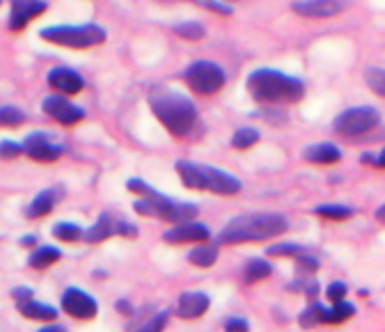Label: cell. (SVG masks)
Wrapping results in <instances>:
<instances>
[{"label": "cell", "mask_w": 385, "mask_h": 332, "mask_svg": "<svg viewBox=\"0 0 385 332\" xmlns=\"http://www.w3.org/2000/svg\"><path fill=\"white\" fill-rule=\"evenodd\" d=\"M246 87L250 92V97L255 101L262 103H296L305 97V82L296 78L283 74L278 69H255L246 80Z\"/></svg>", "instance_id": "6da1fadb"}, {"label": "cell", "mask_w": 385, "mask_h": 332, "mask_svg": "<svg viewBox=\"0 0 385 332\" xmlns=\"http://www.w3.org/2000/svg\"><path fill=\"white\" fill-rule=\"evenodd\" d=\"M149 106H152V112L156 115V119H159L176 138L186 136L197 122L195 103L189 97H184L181 92L156 90L149 95Z\"/></svg>", "instance_id": "7a4b0ae2"}, {"label": "cell", "mask_w": 385, "mask_h": 332, "mask_svg": "<svg viewBox=\"0 0 385 332\" xmlns=\"http://www.w3.org/2000/svg\"><path fill=\"white\" fill-rule=\"evenodd\" d=\"M287 232V218L280 213H243L227 223L218 243H250L275 238Z\"/></svg>", "instance_id": "3957f363"}, {"label": "cell", "mask_w": 385, "mask_h": 332, "mask_svg": "<svg viewBox=\"0 0 385 332\" xmlns=\"http://www.w3.org/2000/svg\"><path fill=\"white\" fill-rule=\"evenodd\" d=\"M41 39L51 44L67 46V48H90L106 41L108 33L99 23H83V26H46L39 33Z\"/></svg>", "instance_id": "277c9868"}, {"label": "cell", "mask_w": 385, "mask_h": 332, "mask_svg": "<svg viewBox=\"0 0 385 332\" xmlns=\"http://www.w3.org/2000/svg\"><path fill=\"white\" fill-rule=\"evenodd\" d=\"M184 80L193 92L197 95H216L225 87V69L221 65H216L211 60H195L193 65L186 67Z\"/></svg>", "instance_id": "5b68a950"}, {"label": "cell", "mask_w": 385, "mask_h": 332, "mask_svg": "<svg viewBox=\"0 0 385 332\" xmlns=\"http://www.w3.org/2000/svg\"><path fill=\"white\" fill-rule=\"evenodd\" d=\"M381 124V112L374 106H356L339 112L332 122V129L342 136H362Z\"/></svg>", "instance_id": "8992f818"}, {"label": "cell", "mask_w": 385, "mask_h": 332, "mask_svg": "<svg viewBox=\"0 0 385 332\" xmlns=\"http://www.w3.org/2000/svg\"><path fill=\"white\" fill-rule=\"evenodd\" d=\"M351 7V0H296L291 9L305 18H330Z\"/></svg>", "instance_id": "52a82bcc"}, {"label": "cell", "mask_w": 385, "mask_h": 332, "mask_svg": "<svg viewBox=\"0 0 385 332\" xmlns=\"http://www.w3.org/2000/svg\"><path fill=\"white\" fill-rule=\"evenodd\" d=\"M115 234H122V236H135V227H131L127 220H122V218L112 215V213H101L99 220L90 227L85 232V241L90 243H99V241H106L108 236H115Z\"/></svg>", "instance_id": "ba28073f"}, {"label": "cell", "mask_w": 385, "mask_h": 332, "mask_svg": "<svg viewBox=\"0 0 385 332\" xmlns=\"http://www.w3.org/2000/svg\"><path fill=\"white\" fill-rule=\"evenodd\" d=\"M46 7H48L46 0H9L7 28L12 30V33H19V30H23L33 18L44 14Z\"/></svg>", "instance_id": "9c48e42d"}, {"label": "cell", "mask_w": 385, "mask_h": 332, "mask_svg": "<svg viewBox=\"0 0 385 332\" xmlns=\"http://www.w3.org/2000/svg\"><path fill=\"white\" fill-rule=\"evenodd\" d=\"M41 108H44V112L48 117H53L56 122L65 124V127H69V124H76V122H80L83 117H85V110H83L80 106H76V103H71L62 95L46 97L44 103H41Z\"/></svg>", "instance_id": "30bf717a"}, {"label": "cell", "mask_w": 385, "mask_h": 332, "mask_svg": "<svg viewBox=\"0 0 385 332\" xmlns=\"http://www.w3.org/2000/svg\"><path fill=\"white\" fill-rule=\"evenodd\" d=\"M21 149H23V154H28L33 161H39V163L58 161L62 156V151H65L60 144L51 142L46 133H33V136H28L26 142L21 144Z\"/></svg>", "instance_id": "8fae6325"}, {"label": "cell", "mask_w": 385, "mask_h": 332, "mask_svg": "<svg viewBox=\"0 0 385 332\" xmlns=\"http://www.w3.org/2000/svg\"><path fill=\"white\" fill-rule=\"evenodd\" d=\"M62 309L76 318H92V316H97L99 307H97V300L88 296L83 289L71 287L62 294Z\"/></svg>", "instance_id": "7c38bea8"}, {"label": "cell", "mask_w": 385, "mask_h": 332, "mask_svg": "<svg viewBox=\"0 0 385 332\" xmlns=\"http://www.w3.org/2000/svg\"><path fill=\"white\" fill-rule=\"evenodd\" d=\"M46 80L56 92H60V95H78V92L85 87L83 76L69 67H53L48 71Z\"/></svg>", "instance_id": "4fadbf2b"}, {"label": "cell", "mask_w": 385, "mask_h": 332, "mask_svg": "<svg viewBox=\"0 0 385 332\" xmlns=\"http://www.w3.org/2000/svg\"><path fill=\"white\" fill-rule=\"evenodd\" d=\"M202 172H204L206 191H213L218 195H234V193L241 191V181L232 174H227L223 170H216V168H211V165H202Z\"/></svg>", "instance_id": "5bb4252c"}, {"label": "cell", "mask_w": 385, "mask_h": 332, "mask_svg": "<svg viewBox=\"0 0 385 332\" xmlns=\"http://www.w3.org/2000/svg\"><path fill=\"white\" fill-rule=\"evenodd\" d=\"M168 243H191V241H206L209 230L202 223H181L163 234Z\"/></svg>", "instance_id": "9a60e30c"}, {"label": "cell", "mask_w": 385, "mask_h": 332, "mask_svg": "<svg viewBox=\"0 0 385 332\" xmlns=\"http://www.w3.org/2000/svg\"><path fill=\"white\" fill-rule=\"evenodd\" d=\"M209 309V296L202 291H186L179 298V316L181 318H197Z\"/></svg>", "instance_id": "2e32d148"}, {"label": "cell", "mask_w": 385, "mask_h": 332, "mask_svg": "<svg viewBox=\"0 0 385 332\" xmlns=\"http://www.w3.org/2000/svg\"><path fill=\"white\" fill-rule=\"evenodd\" d=\"M303 159L310 163L330 165V163H337L342 159V151H339L337 144H332V142H319V144H310V147H305Z\"/></svg>", "instance_id": "e0dca14e"}, {"label": "cell", "mask_w": 385, "mask_h": 332, "mask_svg": "<svg viewBox=\"0 0 385 332\" xmlns=\"http://www.w3.org/2000/svg\"><path fill=\"white\" fill-rule=\"evenodd\" d=\"M170 197H165L161 193H152V195H144L142 200H138L133 204V209L135 213H140V215H149V218H163L165 209L170 206Z\"/></svg>", "instance_id": "ac0fdd59"}, {"label": "cell", "mask_w": 385, "mask_h": 332, "mask_svg": "<svg viewBox=\"0 0 385 332\" xmlns=\"http://www.w3.org/2000/svg\"><path fill=\"white\" fill-rule=\"evenodd\" d=\"M60 195L62 191L60 188H46V191H41L33 202H30L28 206V218H44L46 213H51L56 209V204L60 200Z\"/></svg>", "instance_id": "d6986e66"}, {"label": "cell", "mask_w": 385, "mask_h": 332, "mask_svg": "<svg viewBox=\"0 0 385 332\" xmlns=\"http://www.w3.org/2000/svg\"><path fill=\"white\" fill-rule=\"evenodd\" d=\"M176 172H179L184 186H189L193 191H204L206 183H204V172H202V165H197L193 161H176Z\"/></svg>", "instance_id": "ffe728a7"}, {"label": "cell", "mask_w": 385, "mask_h": 332, "mask_svg": "<svg viewBox=\"0 0 385 332\" xmlns=\"http://www.w3.org/2000/svg\"><path fill=\"white\" fill-rule=\"evenodd\" d=\"M197 213H200V209H197L195 204H191V202H170V206L165 209V213H163V218L161 220H168V223H193L195 218H197Z\"/></svg>", "instance_id": "44dd1931"}, {"label": "cell", "mask_w": 385, "mask_h": 332, "mask_svg": "<svg viewBox=\"0 0 385 332\" xmlns=\"http://www.w3.org/2000/svg\"><path fill=\"white\" fill-rule=\"evenodd\" d=\"M21 314L28 316V318H35V321H51V318L58 316L56 307L44 305V303H37V300H28V303H21Z\"/></svg>", "instance_id": "7402d4cb"}, {"label": "cell", "mask_w": 385, "mask_h": 332, "mask_svg": "<svg viewBox=\"0 0 385 332\" xmlns=\"http://www.w3.org/2000/svg\"><path fill=\"white\" fill-rule=\"evenodd\" d=\"M216 259H218V245H211V243L197 245L195 250H191V255H189V262L193 266H202V268L213 266Z\"/></svg>", "instance_id": "603a6c76"}, {"label": "cell", "mask_w": 385, "mask_h": 332, "mask_svg": "<svg viewBox=\"0 0 385 332\" xmlns=\"http://www.w3.org/2000/svg\"><path fill=\"white\" fill-rule=\"evenodd\" d=\"M60 250L58 247H51V245H44V247H39V250H35L33 255H30V266L37 268V271H41V268H48L51 264H56L58 259H60Z\"/></svg>", "instance_id": "cb8c5ba5"}, {"label": "cell", "mask_w": 385, "mask_h": 332, "mask_svg": "<svg viewBox=\"0 0 385 332\" xmlns=\"http://www.w3.org/2000/svg\"><path fill=\"white\" fill-rule=\"evenodd\" d=\"M172 33L179 35L181 39L197 41V39H202L206 35V28L200 23V21H181V23L172 26Z\"/></svg>", "instance_id": "d4e9b609"}, {"label": "cell", "mask_w": 385, "mask_h": 332, "mask_svg": "<svg viewBox=\"0 0 385 332\" xmlns=\"http://www.w3.org/2000/svg\"><path fill=\"white\" fill-rule=\"evenodd\" d=\"M270 273H273V268H270L268 262H264V259H250L243 271V277H246V282H257V279H264Z\"/></svg>", "instance_id": "484cf974"}, {"label": "cell", "mask_w": 385, "mask_h": 332, "mask_svg": "<svg viewBox=\"0 0 385 332\" xmlns=\"http://www.w3.org/2000/svg\"><path fill=\"white\" fill-rule=\"evenodd\" d=\"M168 323V312H156L154 316H147L140 323H135L129 332H163Z\"/></svg>", "instance_id": "4316f807"}, {"label": "cell", "mask_w": 385, "mask_h": 332, "mask_svg": "<svg viewBox=\"0 0 385 332\" xmlns=\"http://www.w3.org/2000/svg\"><path fill=\"white\" fill-rule=\"evenodd\" d=\"M353 312H356V307L342 300V303H335V307L326 309V312H324V323H342V321L351 318Z\"/></svg>", "instance_id": "83f0119b"}, {"label": "cell", "mask_w": 385, "mask_h": 332, "mask_svg": "<svg viewBox=\"0 0 385 332\" xmlns=\"http://www.w3.org/2000/svg\"><path fill=\"white\" fill-rule=\"evenodd\" d=\"M315 213L321 218H330V220H344V218H349L353 211L344 204H321L315 209Z\"/></svg>", "instance_id": "f1b7e54d"}, {"label": "cell", "mask_w": 385, "mask_h": 332, "mask_svg": "<svg viewBox=\"0 0 385 332\" xmlns=\"http://www.w3.org/2000/svg\"><path fill=\"white\" fill-rule=\"evenodd\" d=\"M257 142H259V131H255V129H238L232 136L234 149H248Z\"/></svg>", "instance_id": "f546056e"}, {"label": "cell", "mask_w": 385, "mask_h": 332, "mask_svg": "<svg viewBox=\"0 0 385 332\" xmlns=\"http://www.w3.org/2000/svg\"><path fill=\"white\" fill-rule=\"evenodd\" d=\"M26 122V112L14 106H0V127H19Z\"/></svg>", "instance_id": "4dcf8cb0"}, {"label": "cell", "mask_w": 385, "mask_h": 332, "mask_svg": "<svg viewBox=\"0 0 385 332\" xmlns=\"http://www.w3.org/2000/svg\"><path fill=\"white\" fill-rule=\"evenodd\" d=\"M53 236L60 238V241L71 243V241H78V238L83 236V230H80L78 225H74V223H58L53 227Z\"/></svg>", "instance_id": "1f68e13d"}, {"label": "cell", "mask_w": 385, "mask_h": 332, "mask_svg": "<svg viewBox=\"0 0 385 332\" xmlns=\"http://www.w3.org/2000/svg\"><path fill=\"white\" fill-rule=\"evenodd\" d=\"M365 80H367V85L374 90V95H379V97L385 95V71H383V69L369 67V69L365 71Z\"/></svg>", "instance_id": "d6a6232c"}, {"label": "cell", "mask_w": 385, "mask_h": 332, "mask_svg": "<svg viewBox=\"0 0 385 332\" xmlns=\"http://www.w3.org/2000/svg\"><path fill=\"white\" fill-rule=\"evenodd\" d=\"M324 312L326 309L321 307V305H310L303 314H300V326L303 328H315L317 323H324Z\"/></svg>", "instance_id": "836d02e7"}, {"label": "cell", "mask_w": 385, "mask_h": 332, "mask_svg": "<svg viewBox=\"0 0 385 332\" xmlns=\"http://www.w3.org/2000/svg\"><path fill=\"white\" fill-rule=\"evenodd\" d=\"M163 3H170V0H163ZM191 3L200 5V7H206L209 12L213 14H223V16H230L234 9L227 5V3H221V0H191Z\"/></svg>", "instance_id": "e575fe53"}, {"label": "cell", "mask_w": 385, "mask_h": 332, "mask_svg": "<svg viewBox=\"0 0 385 332\" xmlns=\"http://www.w3.org/2000/svg\"><path fill=\"white\" fill-rule=\"evenodd\" d=\"M21 154H23V149H21L19 142H14V140L0 142V159H3V161H12V159L21 156Z\"/></svg>", "instance_id": "d590c367"}, {"label": "cell", "mask_w": 385, "mask_h": 332, "mask_svg": "<svg viewBox=\"0 0 385 332\" xmlns=\"http://www.w3.org/2000/svg\"><path fill=\"white\" fill-rule=\"evenodd\" d=\"M300 252V245H296V243H278V245H270L268 247V255H298Z\"/></svg>", "instance_id": "8d00e7d4"}, {"label": "cell", "mask_w": 385, "mask_h": 332, "mask_svg": "<svg viewBox=\"0 0 385 332\" xmlns=\"http://www.w3.org/2000/svg\"><path fill=\"white\" fill-rule=\"evenodd\" d=\"M326 294H328V298L332 300V303H342V300H344V296H347V284H344V282H332V284L326 289Z\"/></svg>", "instance_id": "74e56055"}, {"label": "cell", "mask_w": 385, "mask_h": 332, "mask_svg": "<svg viewBox=\"0 0 385 332\" xmlns=\"http://www.w3.org/2000/svg\"><path fill=\"white\" fill-rule=\"evenodd\" d=\"M127 188L133 191V193H142V195H152V193H154L152 186L140 181V179H129V181H127Z\"/></svg>", "instance_id": "f35d334b"}, {"label": "cell", "mask_w": 385, "mask_h": 332, "mask_svg": "<svg viewBox=\"0 0 385 332\" xmlns=\"http://www.w3.org/2000/svg\"><path fill=\"white\" fill-rule=\"evenodd\" d=\"M225 332H248V323L243 318H230L225 323Z\"/></svg>", "instance_id": "ab89813d"}, {"label": "cell", "mask_w": 385, "mask_h": 332, "mask_svg": "<svg viewBox=\"0 0 385 332\" xmlns=\"http://www.w3.org/2000/svg\"><path fill=\"white\" fill-rule=\"evenodd\" d=\"M12 296H14V300L21 305V303H28L30 300V296H33V291H30L28 287H21V289H14L12 291Z\"/></svg>", "instance_id": "60d3db41"}, {"label": "cell", "mask_w": 385, "mask_h": 332, "mask_svg": "<svg viewBox=\"0 0 385 332\" xmlns=\"http://www.w3.org/2000/svg\"><path fill=\"white\" fill-rule=\"evenodd\" d=\"M298 262H300V264H303L305 268H312V271H315V268L319 266V262H317V259H315V257H300V259H298Z\"/></svg>", "instance_id": "b9f144b4"}, {"label": "cell", "mask_w": 385, "mask_h": 332, "mask_svg": "<svg viewBox=\"0 0 385 332\" xmlns=\"http://www.w3.org/2000/svg\"><path fill=\"white\" fill-rule=\"evenodd\" d=\"M39 332H67V330L62 328V326H44Z\"/></svg>", "instance_id": "7bdbcfd3"}, {"label": "cell", "mask_w": 385, "mask_h": 332, "mask_svg": "<svg viewBox=\"0 0 385 332\" xmlns=\"http://www.w3.org/2000/svg\"><path fill=\"white\" fill-rule=\"evenodd\" d=\"M35 241H37L35 236H26V238H23V245H33Z\"/></svg>", "instance_id": "ee69618b"}, {"label": "cell", "mask_w": 385, "mask_h": 332, "mask_svg": "<svg viewBox=\"0 0 385 332\" xmlns=\"http://www.w3.org/2000/svg\"><path fill=\"white\" fill-rule=\"evenodd\" d=\"M117 307H120V309H124V312H127V314H129V312H131V307H129V305H127V303H120V305H117Z\"/></svg>", "instance_id": "f6af8a7d"}, {"label": "cell", "mask_w": 385, "mask_h": 332, "mask_svg": "<svg viewBox=\"0 0 385 332\" xmlns=\"http://www.w3.org/2000/svg\"><path fill=\"white\" fill-rule=\"evenodd\" d=\"M0 3H3V0H0Z\"/></svg>", "instance_id": "bcb514c9"}]
</instances>
